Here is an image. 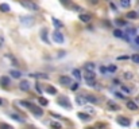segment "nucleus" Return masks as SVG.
I'll list each match as a JSON object with an SVG mask.
<instances>
[{
  "mask_svg": "<svg viewBox=\"0 0 139 129\" xmlns=\"http://www.w3.org/2000/svg\"><path fill=\"white\" fill-rule=\"evenodd\" d=\"M20 20H22V24L30 27V26H32V23H34V18L32 16H22Z\"/></svg>",
  "mask_w": 139,
  "mask_h": 129,
  "instance_id": "39448f33",
  "label": "nucleus"
},
{
  "mask_svg": "<svg viewBox=\"0 0 139 129\" xmlns=\"http://www.w3.org/2000/svg\"><path fill=\"white\" fill-rule=\"evenodd\" d=\"M0 11H2V12H9V6L6 4V3L0 4Z\"/></svg>",
  "mask_w": 139,
  "mask_h": 129,
  "instance_id": "4be33fe9",
  "label": "nucleus"
},
{
  "mask_svg": "<svg viewBox=\"0 0 139 129\" xmlns=\"http://www.w3.org/2000/svg\"><path fill=\"white\" fill-rule=\"evenodd\" d=\"M134 43H136V45L139 46V36H135V39H134Z\"/></svg>",
  "mask_w": 139,
  "mask_h": 129,
  "instance_id": "a19ab883",
  "label": "nucleus"
},
{
  "mask_svg": "<svg viewBox=\"0 0 139 129\" xmlns=\"http://www.w3.org/2000/svg\"><path fill=\"white\" fill-rule=\"evenodd\" d=\"M113 35L116 36V38H126V34H124L122 30H115L113 31Z\"/></svg>",
  "mask_w": 139,
  "mask_h": 129,
  "instance_id": "6ab92c4d",
  "label": "nucleus"
},
{
  "mask_svg": "<svg viewBox=\"0 0 139 129\" xmlns=\"http://www.w3.org/2000/svg\"><path fill=\"white\" fill-rule=\"evenodd\" d=\"M85 97H87V101L92 102V104H96V102H99V99L96 98V95H93V94H88V95H85Z\"/></svg>",
  "mask_w": 139,
  "mask_h": 129,
  "instance_id": "4468645a",
  "label": "nucleus"
},
{
  "mask_svg": "<svg viewBox=\"0 0 139 129\" xmlns=\"http://www.w3.org/2000/svg\"><path fill=\"white\" fill-rule=\"evenodd\" d=\"M76 102H77L78 105H85V102H87V97H85V95H77Z\"/></svg>",
  "mask_w": 139,
  "mask_h": 129,
  "instance_id": "9d476101",
  "label": "nucleus"
},
{
  "mask_svg": "<svg viewBox=\"0 0 139 129\" xmlns=\"http://www.w3.org/2000/svg\"><path fill=\"white\" fill-rule=\"evenodd\" d=\"M20 105H23V106H27V108H32V106H34V105H32V104H30V102H27V101H20Z\"/></svg>",
  "mask_w": 139,
  "mask_h": 129,
  "instance_id": "c85d7f7f",
  "label": "nucleus"
},
{
  "mask_svg": "<svg viewBox=\"0 0 139 129\" xmlns=\"http://www.w3.org/2000/svg\"><path fill=\"white\" fill-rule=\"evenodd\" d=\"M93 69H95L93 63H87V65H85V70H87V71H93Z\"/></svg>",
  "mask_w": 139,
  "mask_h": 129,
  "instance_id": "a878e982",
  "label": "nucleus"
},
{
  "mask_svg": "<svg viewBox=\"0 0 139 129\" xmlns=\"http://www.w3.org/2000/svg\"><path fill=\"white\" fill-rule=\"evenodd\" d=\"M108 71H111V73L116 71V66H108Z\"/></svg>",
  "mask_w": 139,
  "mask_h": 129,
  "instance_id": "c9c22d12",
  "label": "nucleus"
},
{
  "mask_svg": "<svg viewBox=\"0 0 139 129\" xmlns=\"http://www.w3.org/2000/svg\"><path fill=\"white\" fill-rule=\"evenodd\" d=\"M57 102H58L61 106L66 108V109H70L72 108V104H70V101L66 97H58V98H57Z\"/></svg>",
  "mask_w": 139,
  "mask_h": 129,
  "instance_id": "f03ea898",
  "label": "nucleus"
},
{
  "mask_svg": "<svg viewBox=\"0 0 139 129\" xmlns=\"http://www.w3.org/2000/svg\"><path fill=\"white\" fill-rule=\"evenodd\" d=\"M124 78H126V79H131L132 78V74L131 73H126V74H124Z\"/></svg>",
  "mask_w": 139,
  "mask_h": 129,
  "instance_id": "e433bc0d",
  "label": "nucleus"
},
{
  "mask_svg": "<svg viewBox=\"0 0 139 129\" xmlns=\"http://www.w3.org/2000/svg\"><path fill=\"white\" fill-rule=\"evenodd\" d=\"M0 129H14L11 125H8L6 122H0Z\"/></svg>",
  "mask_w": 139,
  "mask_h": 129,
  "instance_id": "393cba45",
  "label": "nucleus"
},
{
  "mask_svg": "<svg viewBox=\"0 0 139 129\" xmlns=\"http://www.w3.org/2000/svg\"><path fill=\"white\" fill-rule=\"evenodd\" d=\"M0 85L2 86H8L9 85V78L8 77H2L0 78Z\"/></svg>",
  "mask_w": 139,
  "mask_h": 129,
  "instance_id": "a211bd4d",
  "label": "nucleus"
},
{
  "mask_svg": "<svg viewBox=\"0 0 139 129\" xmlns=\"http://www.w3.org/2000/svg\"><path fill=\"white\" fill-rule=\"evenodd\" d=\"M51 128L53 129H61V124H58V122H51Z\"/></svg>",
  "mask_w": 139,
  "mask_h": 129,
  "instance_id": "2f4dec72",
  "label": "nucleus"
},
{
  "mask_svg": "<svg viewBox=\"0 0 139 129\" xmlns=\"http://www.w3.org/2000/svg\"><path fill=\"white\" fill-rule=\"evenodd\" d=\"M31 112L35 114V116H38V117H41L42 114H43V112H42V109L41 108H37V106H32L31 108Z\"/></svg>",
  "mask_w": 139,
  "mask_h": 129,
  "instance_id": "f8f14e48",
  "label": "nucleus"
},
{
  "mask_svg": "<svg viewBox=\"0 0 139 129\" xmlns=\"http://www.w3.org/2000/svg\"><path fill=\"white\" fill-rule=\"evenodd\" d=\"M0 105H3V99L2 98H0Z\"/></svg>",
  "mask_w": 139,
  "mask_h": 129,
  "instance_id": "c03bdc74",
  "label": "nucleus"
},
{
  "mask_svg": "<svg viewBox=\"0 0 139 129\" xmlns=\"http://www.w3.org/2000/svg\"><path fill=\"white\" fill-rule=\"evenodd\" d=\"M78 86H80V83H78V82H74L73 85L70 86V89H72V90H73V92H74V90H77V89H78Z\"/></svg>",
  "mask_w": 139,
  "mask_h": 129,
  "instance_id": "473e14b6",
  "label": "nucleus"
},
{
  "mask_svg": "<svg viewBox=\"0 0 139 129\" xmlns=\"http://www.w3.org/2000/svg\"><path fill=\"white\" fill-rule=\"evenodd\" d=\"M60 83L61 85H64V86H72L73 85V82H72V78L68 77V75H61L60 77Z\"/></svg>",
  "mask_w": 139,
  "mask_h": 129,
  "instance_id": "20e7f679",
  "label": "nucleus"
},
{
  "mask_svg": "<svg viewBox=\"0 0 139 129\" xmlns=\"http://www.w3.org/2000/svg\"><path fill=\"white\" fill-rule=\"evenodd\" d=\"M31 77H34V78H43V79H47V78H49V75H47V74H43V73H32V74H31Z\"/></svg>",
  "mask_w": 139,
  "mask_h": 129,
  "instance_id": "ddd939ff",
  "label": "nucleus"
},
{
  "mask_svg": "<svg viewBox=\"0 0 139 129\" xmlns=\"http://www.w3.org/2000/svg\"><path fill=\"white\" fill-rule=\"evenodd\" d=\"M53 39H54L55 43H58V45H62V43H64V40H65V38H64V35H62L60 31H55L54 34H53Z\"/></svg>",
  "mask_w": 139,
  "mask_h": 129,
  "instance_id": "7ed1b4c3",
  "label": "nucleus"
},
{
  "mask_svg": "<svg viewBox=\"0 0 139 129\" xmlns=\"http://www.w3.org/2000/svg\"><path fill=\"white\" fill-rule=\"evenodd\" d=\"M113 94L116 95L118 98H120V99H124V98H126V97H124V94H122V93H118V92H115Z\"/></svg>",
  "mask_w": 139,
  "mask_h": 129,
  "instance_id": "f704fd0d",
  "label": "nucleus"
},
{
  "mask_svg": "<svg viewBox=\"0 0 139 129\" xmlns=\"http://www.w3.org/2000/svg\"><path fill=\"white\" fill-rule=\"evenodd\" d=\"M3 45H4V38H3L2 35H0V49L3 47Z\"/></svg>",
  "mask_w": 139,
  "mask_h": 129,
  "instance_id": "58836bf2",
  "label": "nucleus"
},
{
  "mask_svg": "<svg viewBox=\"0 0 139 129\" xmlns=\"http://www.w3.org/2000/svg\"><path fill=\"white\" fill-rule=\"evenodd\" d=\"M80 20L84 22V23H89L90 22V16L87 15V13H81V15H80Z\"/></svg>",
  "mask_w": 139,
  "mask_h": 129,
  "instance_id": "2eb2a0df",
  "label": "nucleus"
},
{
  "mask_svg": "<svg viewBox=\"0 0 139 129\" xmlns=\"http://www.w3.org/2000/svg\"><path fill=\"white\" fill-rule=\"evenodd\" d=\"M19 88H20V90H23V92H27V90L30 89V83H28V81H22L20 85H19Z\"/></svg>",
  "mask_w": 139,
  "mask_h": 129,
  "instance_id": "0eeeda50",
  "label": "nucleus"
},
{
  "mask_svg": "<svg viewBox=\"0 0 139 129\" xmlns=\"http://www.w3.org/2000/svg\"><path fill=\"white\" fill-rule=\"evenodd\" d=\"M122 89H123V90H124V92H126V93H130V92H131V90L128 89L127 86H122Z\"/></svg>",
  "mask_w": 139,
  "mask_h": 129,
  "instance_id": "ea45409f",
  "label": "nucleus"
},
{
  "mask_svg": "<svg viewBox=\"0 0 139 129\" xmlns=\"http://www.w3.org/2000/svg\"><path fill=\"white\" fill-rule=\"evenodd\" d=\"M53 23L55 27H62V23H60V20H57V19H53Z\"/></svg>",
  "mask_w": 139,
  "mask_h": 129,
  "instance_id": "72a5a7b5",
  "label": "nucleus"
},
{
  "mask_svg": "<svg viewBox=\"0 0 139 129\" xmlns=\"http://www.w3.org/2000/svg\"><path fill=\"white\" fill-rule=\"evenodd\" d=\"M46 92L50 94H57V90L53 88V86H46Z\"/></svg>",
  "mask_w": 139,
  "mask_h": 129,
  "instance_id": "b1692460",
  "label": "nucleus"
},
{
  "mask_svg": "<svg viewBox=\"0 0 139 129\" xmlns=\"http://www.w3.org/2000/svg\"><path fill=\"white\" fill-rule=\"evenodd\" d=\"M9 75H12L14 78H16V79H18V78H20V77H22V73H20V71H18V70H14V69H12L11 71H9Z\"/></svg>",
  "mask_w": 139,
  "mask_h": 129,
  "instance_id": "dca6fc26",
  "label": "nucleus"
},
{
  "mask_svg": "<svg viewBox=\"0 0 139 129\" xmlns=\"http://www.w3.org/2000/svg\"><path fill=\"white\" fill-rule=\"evenodd\" d=\"M127 108L130 109V110H138V105L134 102V101H127Z\"/></svg>",
  "mask_w": 139,
  "mask_h": 129,
  "instance_id": "9b49d317",
  "label": "nucleus"
},
{
  "mask_svg": "<svg viewBox=\"0 0 139 129\" xmlns=\"http://www.w3.org/2000/svg\"><path fill=\"white\" fill-rule=\"evenodd\" d=\"M6 58L11 61V63H12L14 66H19V62L16 61V58H14V56H12L11 54H7V55H6Z\"/></svg>",
  "mask_w": 139,
  "mask_h": 129,
  "instance_id": "f3484780",
  "label": "nucleus"
},
{
  "mask_svg": "<svg viewBox=\"0 0 139 129\" xmlns=\"http://www.w3.org/2000/svg\"><path fill=\"white\" fill-rule=\"evenodd\" d=\"M38 101H39V104H41V105H43V106H46V105L49 104V101H47V99L42 98V97H39V98H38Z\"/></svg>",
  "mask_w": 139,
  "mask_h": 129,
  "instance_id": "cd10ccee",
  "label": "nucleus"
},
{
  "mask_svg": "<svg viewBox=\"0 0 139 129\" xmlns=\"http://www.w3.org/2000/svg\"><path fill=\"white\" fill-rule=\"evenodd\" d=\"M116 24L118 26H124V24H126V22H124V20H116Z\"/></svg>",
  "mask_w": 139,
  "mask_h": 129,
  "instance_id": "4c0bfd02",
  "label": "nucleus"
},
{
  "mask_svg": "<svg viewBox=\"0 0 139 129\" xmlns=\"http://www.w3.org/2000/svg\"><path fill=\"white\" fill-rule=\"evenodd\" d=\"M118 124H120L123 126H130V120L127 117H118Z\"/></svg>",
  "mask_w": 139,
  "mask_h": 129,
  "instance_id": "423d86ee",
  "label": "nucleus"
},
{
  "mask_svg": "<svg viewBox=\"0 0 139 129\" xmlns=\"http://www.w3.org/2000/svg\"><path fill=\"white\" fill-rule=\"evenodd\" d=\"M90 3H92V4H97V0H90Z\"/></svg>",
  "mask_w": 139,
  "mask_h": 129,
  "instance_id": "37998d69",
  "label": "nucleus"
},
{
  "mask_svg": "<svg viewBox=\"0 0 139 129\" xmlns=\"http://www.w3.org/2000/svg\"><path fill=\"white\" fill-rule=\"evenodd\" d=\"M130 4H131V0H120V6L123 8H128Z\"/></svg>",
  "mask_w": 139,
  "mask_h": 129,
  "instance_id": "5701e85b",
  "label": "nucleus"
},
{
  "mask_svg": "<svg viewBox=\"0 0 139 129\" xmlns=\"http://www.w3.org/2000/svg\"><path fill=\"white\" fill-rule=\"evenodd\" d=\"M77 116L81 118V120H84V121H87V120H90V117H89V114H87V113H77Z\"/></svg>",
  "mask_w": 139,
  "mask_h": 129,
  "instance_id": "aec40b11",
  "label": "nucleus"
},
{
  "mask_svg": "<svg viewBox=\"0 0 139 129\" xmlns=\"http://www.w3.org/2000/svg\"><path fill=\"white\" fill-rule=\"evenodd\" d=\"M107 70L108 69H105V67H100V71H101V73H107Z\"/></svg>",
  "mask_w": 139,
  "mask_h": 129,
  "instance_id": "79ce46f5",
  "label": "nucleus"
},
{
  "mask_svg": "<svg viewBox=\"0 0 139 129\" xmlns=\"http://www.w3.org/2000/svg\"><path fill=\"white\" fill-rule=\"evenodd\" d=\"M11 117L14 118V120H16L18 122H25V118H22L20 116H18L16 113H11Z\"/></svg>",
  "mask_w": 139,
  "mask_h": 129,
  "instance_id": "412c9836",
  "label": "nucleus"
},
{
  "mask_svg": "<svg viewBox=\"0 0 139 129\" xmlns=\"http://www.w3.org/2000/svg\"><path fill=\"white\" fill-rule=\"evenodd\" d=\"M108 109H111V110H119L120 109V106H119L118 104H115L113 101H108Z\"/></svg>",
  "mask_w": 139,
  "mask_h": 129,
  "instance_id": "1a4fd4ad",
  "label": "nucleus"
},
{
  "mask_svg": "<svg viewBox=\"0 0 139 129\" xmlns=\"http://www.w3.org/2000/svg\"><path fill=\"white\" fill-rule=\"evenodd\" d=\"M73 75H74V77L77 78L78 81L81 79V73H80V70H77V69H76V70H73Z\"/></svg>",
  "mask_w": 139,
  "mask_h": 129,
  "instance_id": "bb28decb",
  "label": "nucleus"
},
{
  "mask_svg": "<svg viewBox=\"0 0 139 129\" xmlns=\"http://www.w3.org/2000/svg\"><path fill=\"white\" fill-rule=\"evenodd\" d=\"M88 129H93V128H88Z\"/></svg>",
  "mask_w": 139,
  "mask_h": 129,
  "instance_id": "a18cd8bd",
  "label": "nucleus"
},
{
  "mask_svg": "<svg viewBox=\"0 0 139 129\" xmlns=\"http://www.w3.org/2000/svg\"><path fill=\"white\" fill-rule=\"evenodd\" d=\"M138 16V13L135 11H132V12H128L127 13V18H130V19H134V18H136Z\"/></svg>",
  "mask_w": 139,
  "mask_h": 129,
  "instance_id": "c756f323",
  "label": "nucleus"
},
{
  "mask_svg": "<svg viewBox=\"0 0 139 129\" xmlns=\"http://www.w3.org/2000/svg\"><path fill=\"white\" fill-rule=\"evenodd\" d=\"M131 59H132V62H135V63H139V54H134L131 56Z\"/></svg>",
  "mask_w": 139,
  "mask_h": 129,
  "instance_id": "7c9ffc66",
  "label": "nucleus"
},
{
  "mask_svg": "<svg viewBox=\"0 0 139 129\" xmlns=\"http://www.w3.org/2000/svg\"><path fill=\"white\" fill-rule=\"evenodd\" d=\"M41 38H42V40H43L46 45H50V40H49V38H47V31L46 30L41 31Z\"/></svg>",
  "mask_w": 139,
  "mask_h": 129,
  "instance_id": "6e6552de",
  "label": "nucleus"
},
{
  "mask_svg": "<svg viewBox=\"0 0 139 129\" xmlns=\"http://www.w3.org/2000/svg\"><path fill=\"white\" fill-rule=\"evenodd\" d=\"M20 4L25 8L30 9V11H38V6L35 3H32L31 0H20Z\"/></svg>",
  "mask_w": 139,
  "mask_h": 129,
  "instance_id": "f257e3e1",
  "label": "nucleus"
}]
</instances>
